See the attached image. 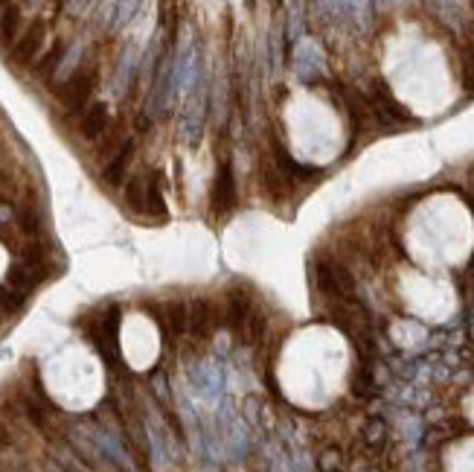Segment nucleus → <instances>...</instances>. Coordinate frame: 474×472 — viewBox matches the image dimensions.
<instances>
[{
	"label": "nucleus",
	"instance_id": "nucleus-1",
	"mask_svg": "<svg viewBox=\"0 0 474 472\" xmlns=\"http://www.w3.org/2000/svg\"><path fill=\"white\" fill-rule=\"evenodd\" d=\"M96 79H99V73H96V64H82L79 71L61 85V100H64V105H67V111H70V114H76V111H82V108L88 105L91 93L96 88Z\"/></svg>",
	"mask_w": 474,
	"mask_h": 472
},
{
	"label": "nucleus",
	"instance_id": "nucleus-2",
	"mask_svg": "<svg viewBox=\"0 0 474 472\" xmlns=\"http://www.w3.org/2000/svg\"><path fill=\"white\" fill-rule=\"evenodd\" d=\"M314 280L317 289L329 298H341V300H352V277L346 274V269L334 266L332 260H317L314 262Z\"/></svg>",
	"mask_w": 474,
	"mask_h": 472
},
{
	"label": "nucleus",
	"instance_id": "nucleus-3",
	"mask_svg": "<svg viewBox=\"0 0 474 472\" xmlns=\"http://www.w3.org/2000/svg\"><path fill=\"white\" fill-rule=\"evenodd\" d=\"M236 201V181H233V166L230 161H221L218 163V172H216V184H213V207L218 216H225Z\"/></svg>",
	"mask_w": 474,
	"mask_h": 472
},
{
	"label": "nucleus",
	"instance_id": "nucleus-4",
	"mask_svg": "<svg viewBox=\"0 0 474 472\" xmlns=\"http://www.w3.org/2000/svg\"><path fill=\"white\" fill-rule=\"evenodd\" d=\"M44 35H47L44 21H32L23 30V35L15 41V53H12V59H15L18 64H30L38 55V50L44 47Z\"/></svg>",
	"mask_w": 474,
	"mask_h": 472
},
{
	"label": "nucleus",
	"instance_id": "nucleus-5",
	"mask_svg": "<svg viewBox=\"0 0 474 472\" xmlns=\"http://www.w3.org/2000/svg\"><path fill=\"white\" fill-rule=\"evenodd\" d=\"M370 111L375 117H379L381 122H408L410 120V111H404L393 96H390V91H384L381 85H375L370 91Z\"/></svg>",
	"mask_w": 474,
	"mask_h": 472
},
{
	"label": "nucleus",
	"instance_id": "nucleus-6",
	"mask_svg": "<svg viewBox=\"0 0 474 472\" xmlns=\"http://www.w3.org/2000/svg\"><path fill=\"white\" fill-rule=\"evenodd\" d=\"M108 122H111V114H108V105L105 102H93L85 114H82V122H79V131L82 137L88 140H96L102 131H108Z\"/></svg>",
	"mask_w": 474,
	"mask_h": 472
},
{
	"label": "nucleus",
	"instance_id": "nucleus-7",
	"mask_svg": "<svg viewBox=\"0 0 474 472\" xmlns=\"http://www.w3.org/2000/svg\"><path fill=\"white\" fill-rule=\"evenodd\" d=\"M131 155H134V140H125V143L114 152V155H111V161H108V166H105V172H102L105 184H111V187L122 184L125 170H129V163H131Z\"/></svg>",
	"mask_w": 474,
	"mask_h": 472
},
{
	"label": "nucleus",
	"instance_id": "nucleus-8",
	"mask_svg": "<svg viewBox=\"0 0 474 472\" xmlns=\"http://www.w3.org/2000/svg\"><path fill=\"white\" fill-rule=\"evenodd\" d=\"M247 318H250V298L245 291H230L227 298V327L242 332L247 329Z\"/></svg>",
	"mask_w": 474,
	"mask_h": 472
},
{
	"label": "nucleus",
	"instance_id": "nucleus-9",
	"mask_svg": "<svg viewBox=\"0 0 474 472\" xmlns=\"http://www.w3.org/2000/svg\"><path fill=\"white\" fill-rule=\"evenodd\" d=\"M149 216L166 219V201H163V187H160V172L146 178V210Z\"/></svg>",
	"mask_w": 474,
	"mask_h": 472
},
{
	"label": "nucleus",
	"instance_id": "nucleus-10",
	"mask_svg": "<svg viewBox=\"0 0 474 472\" xmlns=\"http://www.w3.org/2000/svg\"><path fill=\"white\" fill-rule=\"evenodd\" d=\"M210 318H213V309L207 300H195L189 307V329L195 336H207V329H210Z\"/></svg>",
	"mask_w": 474,
	"mask_h": 472
},
{
	"label": "nucleus",
	"instance_id": "nucleus-11",
	"mask_svg": "<svg viewBox=\"0 0 474 472\" xmlns=\"http://www.w3.org/2000/svg\"><path fill=\"white\" fill-rule=\"evenodd\" d=\"M64 53H67V44H64V41H55V44L44 53V55H41V62L35 64V71H38V76H44V79H50L53 76V71H55V67H59L61 64V59H64Z\"/></svg>",
	"mask_w": 474,
	"mask_h": 472
},
{
	"label": "nucleus",
	"instance_id": "nucleus-12",
	"mask_svg": "<svg viewBox=\"0 0 474 472\" xmlns=\"http://www.w3.org/2000/svg\"><path fill=\"white\" fill-rule=\"evenodd\" d=\"M166 321H169V329L175 332V336H184V332L189 329V309L180 300L166 303Z\"/></svg>",
	"mask_w": 474,
	"mask_h": 472
},
{
	"label": "nucleus",
	"instance_id": "nucleus-13",
	"mask_svg": "<svg viewBox=\"0 0 474 472\" xmlns=\"http://www.w3.org/2000/svg\"><path fill=\"white\" fill-rule=\"evenodd\" d=\"M18 26H21V6H15V3L3 6V15H0V35H3V41L15 38L18 35Z\"/></svg>",
	"mask_w": 474,
	"mask_h": 472
},
{
	"label": "nucleus",
	"instance_id": "nucleus-14",
	"mask_svg": "<svg viewBox=\"0 0 474 472\" xmlns=\"http://www.w3.org/2000/svg\"><path fill=\"white\" fill-rule=\"evenodd\" d=\"M125 201L137 213L146 210V178H131L129 187H125Z\"/></svg>",
	"mask_w": 474,
	"mask_h": 472
},
{
	"label": "nucleus",
	"instance_id": "nucleus-15",
	"mask_svg": "<svg viewBox=\"0 0 474 472\" xmlns=\"http://www.w3.org/2000/svg\"><path fill=\"white\" fill-rule=\"evenodd\" d=\"M274 158H276V163L283 166V172H285V175H291V178H305V175H312V172H314V170H309V166L297 163L294 158L288 155L285 149H276V155H274Z\"/></svg>",
	"mask_w": 474,
	"mask_h": 472
},
{
	"label": "nucleus",
	"instance_id": "nucleus-16",
	"mask_svg": "<svg viewBox=\"0 0 474 472\" xmlns=\"http://www.w3.org/2000/svg\"><path fill=\"white\" fill-rule=\"evenodd\" d=\"M247 338H250V344H259L265 338V315L250 312V318H247Z\"/></svg>",
	"mask_w": 474,
	"mask_h": 472
},
{
	"label": "nucleus",
	"instance_id": "nucleus-17",
	"mask_svg": "<svg viewBox=\"0 0 474 472\" xmlns=\"http://www.w3.org/2000/svg\"><path fill=\"white\" fill-rule=\"evenodd\" d=\"M0 446H6V432L3 428H0Z\"/></svg>",
	"mask_w": 474,
	"mask_h": 472
}]
</instances>
